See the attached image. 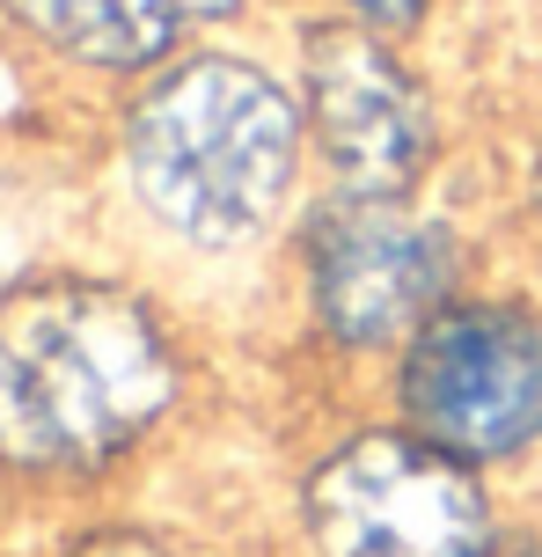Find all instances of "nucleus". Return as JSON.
Listing matches in <instances>:
<instances>
[{"mask_svg": "<svg viewBox=\"0 0 542 557\" xmlns=\"http://www.w3.org/2000/svg\"><path fill=\"white\" fill-rule=\"evenodd\" d=\"M205 352L169 286L125 264H37L0 286V484L96 499L191 425Z\"/></svg>", "mask_w": 542, "mask_h": 557, "instance_id": "nucleus-1", "label": "nucleus"}, {"mask_svg": "<svg viewBox=\"0 0 542 557\" xmlns=\"http://www.w3.org/2000/svg\"><path fill=\"white\" fill-rule=\"evenodd\" d=\"M103 162L125 227L184 272H272L315 198L286 52L242 29L117 88Z\"/></svg>", "mask_w": 542, "mask_h": 557, "instance_id": "nucleus-2", "label": "nucleus"}, {"mask_svg": "<svg viewBox=\"0 0 542 557\" xmlns=\"http://www.w3.org/2000/svg\"><path fill=\"white\" fill-rule=\"evenodd\" d=\"M491 221L448 198V184L418 198L315 191L272 264V286L301 360L374 396L389 360L491 272Z\"/></svg>", "mask_w": 542, "mask_h": 557, "instance_id": "nucleus-3", "label": "nucleus"}, {"mask_svg": "<svg viewBox=\"0 0 542 557\" xmlns=\"http://www.w3.org/2000/svg\"><path fill=\"white\" fill-rule=\"evenodd\" d=\"M506 513V484L411 433L374 396L323 418L279 484V543L301 557H477Z\"/></svg>", "mask_w": 542, "mask_h": 557, "instance_id": "nucleus-4", "label": "nucleus"}, {"mask_svg": "<svg viewBox=\"0 0 542 557\" xmlns=\"http://www.w3.org/2000/svg\"><path fill=\"white\" fill-rule=\"evenodd\" d=\"M374 404L455 462L514 484L542 462V286L535 272H499L432 315L403 345Z\"/></svg>", "mask_w": 542, "mask_h": 557, "instance_id": "nucleus-5", "label": "nucleus"}, {"mask_svg": "<svg viewBox=\"0 0 542 557\" xmlns=\"http://www.w3.org/2000/svg\"><path fill=\"white\" fill-rule=\"evenodd\" d=\"M279 52L308 125L315 191L418 198L448 184L455 111L418 59V37H389L344 15H293Z\"/></svg>", "mask_w": 542, "mask_h": 557, "instance_id": "nucleus-6", "label": "nucleus"}, {"mask_svg": "<svg viewBox=\"0 0 542 557\" xmlns=\"http://www.w3.org/2000/svg\"><path fill=\"white\" fill-rule=\"evenodd\" d=\"M257 0H0V23L29 52L96 88H133L191 45L235 37Z\"/></svg>", "mask_w": 542, "mask_h": 557, "instance_id": "nucleus-7", "label": "nucleus"}, {"mask_svg": "<svg viewBox=\"0 0 542 557\" xmlns=\"http://www.w3.org/2000/svg\"><path fill=\"white\" fill-rule=\"evenodd\" d=\"M52 557H205L199 543L169 521H140V513H103V521H81Z\"/></svg>", "mask_w": 542, "mask_h": 557, "instance_id": "nucleus-8", "label": "nucleus"}, {"mask_svg": "<svg viewBox=\"0 0 542 557\" xmlns=\"http://www.w3.org/2000/svg\"><path fill=\"white\" fill-rule=\"evenodd\" d=\"M499 227H506V250L528 257V272H542V117L520 133V147H514V169H506V213H499Z\"/></svg>", "mask_w": 542, "mask_h": 557, "instance_id": "nucleus-9", "label": "nucleus"}, {"mask_svg": "<svg viewBox=\"0 0 542 557\" xmlns=\"http://www.w3.org/2000/svg\"><path fill=\"white\" fill-rule=\"evenodd\" d=\"M440 0H301V15H344V23H374L389 37H426Z\"/></svg>", "mask_w": 542, "mask_h": 557, "instance_id": "nucleus-10", "label": "nucleus"}, {"mask_svg": "<svg viewBox=\"0 0 542 557\" xmlns=\"http://www.w3.org/2000/svg\"><path fill=\"white\" fill-rule=\"evenodd\" d=\"M477 557H542V513H535V506H514L506 529L491 535Z\"/></svg>", "mask_w": 542, "mask_h": 557, "instance_id": "nucleus-11", "label": "nucleus"}, {"mask_svg": "<svg viewBox=\"0 0 542 557\" xmlns=\"http://www.w3.org/2000/svg\"><path fill=\"white\" fill-rule=\"evenodd\" d=\"M242 557H301L293 543H264V550H242Z\"/></svg>", "mask_w": 542, "mask_h": 557, "instance_id": "nucleus-12", "label": "nucleus"}]
</instances>
